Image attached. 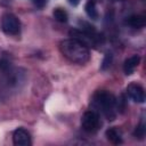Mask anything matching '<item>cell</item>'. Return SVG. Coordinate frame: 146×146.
Returning <instances> with one entry per match:
<instances>
[{
	"label": "cell",
	"instance_id": "cell-6",
	"mask_svg": "<svg viewBox=\"0 0 146 146\" xmlns=\"http://www.w3.org/2000/svg\"><path fill=\"white\" fill-rule=\"evenodd\" d=\"M13 143L16 146H30L32 144L31 136L24 128H18L14 131L13 135Z\"/></svg>",
	"mask_w": 146,
	"mask_h": 146
},
{
	"label": "cell",
	"instance_id": "cell-13",
	"mask_svg": "<svg viewBox=\"0 0 146 146\" xmlns=\"http://www.w3.org/2000/svg\"><path fill=\"white\" fill-rule=\"evenodd\" d=\"M52 15H54V18H55L57 22H60V23L67 22L68 16H67V13H66L63 8H56V9L54 10Z\"/></svg>",
	"mask_w": 146,
	"mask_h": 146
},
{
	"label": "cell",
	"instance_id": "cell-2",
	"mask_svg": "<svg viewBox=\"0 0 146 146\" xmlns=\"http://www.w3.org/2000/svg\"><path fill=\"white\" fill-rule=\"evenodd\" d=\"M92 104L106 116L107 120L113 121L116 117V99L111 92L106 90L97 91L94 95Z\"/></svg>",
	"mask_w": 146,
	"mask_h": 146
},
{
	"label": "cell",
	"instance_id": "cell-17",
	"mask_svg": "<svg viewBox=\"0 0 146 146\" xmlns=\"http://www.w3.org/2000/svg\"><path fill=\"white\" fill-rule=\"evenodd\" d=\"M68 2H70L72 6H78L79 2H80V0H68Z\"/></svg>",
	"mask_w": 146,
	"mask_h": 146
},
{
	"label": "cell",
	"instance_id": "cell-12",
	"mask_svg": "<svg viewBox=\"0 0 146 146\" xmlns=\"http://www.w3.org/2000/svg\"><path fill=\"white\" fill-rule=\"evenodd\" d=\"M84 9H86V13L87 15L91 18V19H97L98 18V11H97V8H96V3L92 2V1H88L84 6Z\"/></svg>",
	"mask_w": 146,
	"mask_h": 146
},
{
	"label": "cell",
	"instance_id": "cell-14",
	"mask_svg": "<svg viewBox=\"0 0 146 146\" xmlns=\"http://www.w3.org/2000/svg\"><path fill=\"white\" fill-rule=\"evenodd\" d=\"M133 136L136 137V138H139V139H143L144 138V136H145V124L141 122V123H139L137 127H136V129H135V131H133Z\"/></svg>",
	"mask_w": 146,
	"mask_h": 146
},
{
	"label": "cell",
	"instance_id": "cell-5",
	"mask_svg": "<svg viewBox=\"0 0 146 146\" xmlns=\"http://www.w3.org/2000/svg\"><path fill=\"white\" fill-rule=\"evenodd\" d=\"M2 31L8 35H17L21 32V23L13 14H5L1 19Z\"/></svg>",
	"mask_w": 146,
	"mask_h": 146
},
{
	"label": "cell",
	"instance_id": "cell-16",
	"mask_svg": "<svg viewBox=\"0 0 146 146\" xmlns=\"http://www.w3.org/2000/svg\"><path fill=\"white\" fill-rule=\"evenodd\" d=\"M33 3L38 7V8H43L44 6H46V3H47V0H33Z\"/></svg>",
	"mask_w": 146,
	"mask_h": 146
},
{
	"label": "cell",
	"instance_id": "cell-7",
	"mask_svg": "<svg viewBox=\"0 0 146 146\" xmlns=\"http://www.w3.org/2000/svg\"><path fill=\"white\" fill-rule=\"evenodd\" d=\"M127 92L129 97L136 103H144L145 102V92L144 88L138 83H130L127 87Z\"/></svg>",
	"mask_w": 146,
	"mask_h": 146
},
{
	"label": "cell",
	"instance_id": "cell-1",
	"mask_svg": "<svg viewBox=\"0 0 146 146\" xmlns=\"http://www.w3.org/2000/svg\"><path fill=\"white\" fill-rule=\"evenodd\" d=\"M59 49L64 57L76 64H84L90 57L88 47L72 38L62 41L59 43Z\"/></svg>",
	"mask_w": 146,
	"mask_h": 146
},
{
	"label": "cell",
	"instance_id": "cell-4",
	"mask_svg": "<svg viewBox=\"0 0 146 146\" xmlns=\"http://www.w3.org/2000/svg\"><path fill=\"white\" fill-rule=\"evenodd\" d=\"M70 35L72 39L80 41L81 43H83L87 47H96L103 42V36H94V35L88 34V33H86L81 30H78V29L71 30Z\"/></svg>",
	"mask_w": 146,
	"mask_h": 146
},
{
	"label": "cell",
	"instance_id": "cell-3",
	"mask_svg": "<svg viewBox=\"0 0 146 146\" xmlns=\"http://www.w3.org/2000/svg\"><path fill=\"white\" fill-rule=\"evenodd\" d=\"M81 125H82L83 130H86L88 132H95V131H97L100 128V125H102L99 114L97 112H95V111H88V112H86L82 115Z\"/></svg>",
	"mask_w": 146,
	"mask_h": 146
},
{
	"label": "cell",
	"instance_id": "cell-15",
	"mask_svg": "<svg viewBox=\"0 0 146 146\" xmlns=\"http://www.w3.org/2000/svg\"><path fill=\"white\" fill-rule=\"evenodd\" d=\"M112 58H113V56H112L111 52H107V54L105 55L104 60H103V63H102V70H106L107 67H110V65H111V63H112Z\"/></svg>",
	"mask_w": 146,
	"mask_h": 146
},
{
	"label": "cell",
	"instance_id": "cell-18",
	"mask_svg": "<svg viewBox=\"0 0 146 146\" xmlns=\"http://www.w3.org/2000/svg\"><path fill=\"white\" fill-rule=\"evenodd\" d=\"M90 1H92V2H95V3H96V2H100L102 0H90Z\"/></svg>",
	"mask_w": 146,
	"mask_h": 146
},
{
	"label": "cell",
	"instance_id": "cell-10",
	"mask_svg": "<svg viewBox=\"0 0 146 146\" xmlns=\"http://www.w3.org/2000/svg\"><path fill=\"white\" fill-rule=\"evenodd\" d=\"M106 137L107 139L112 143V144H121L122 143V136H121V132L119 129L116 128H110L106 130Z\"/></svg>",
	"mask_w": 146,
	"mask_h": 146
},
{
	"label": "cell",
	"instance_id": "cell-9",
	"mask_svg": "<svg viewBox=\"0 0 146 146\" xmlns=\"http://www.w3.org/2000/svg\"><path fill=\"white\" fill-rule=\"evenodd\" d=\"M125 24L132 29H141L146 24V18L143 15H131L127 17Z\"/></svg>",
	"mask_w": 146,
	"mask_h": 146
},
{
	"label": "cell",
	"instance_id": "cell-11",
	"mask_svg": "<svg viewBox=\"0 0 146 146\" xmlns=\"http://www.w3.org/2000/svg\"><path fill=\"white\" fill-rule=\"evenodd\" d=\"M79 25H80V27H81V31H83V32H86V33H88V34H91V35H94V36H102V34H99V33L97 32V30L95 29L94 25H90L89 23H87V22H84V21H80V22H79Z\"/></svg>",
	"mask_w": 146,
	"mask_h": 146
},
{
	"label": "cell",
	"instance_id": "cell-8",
	"mask_svg": "<svg viewBox=\"0 0 146 146\" xmlns=\"http://www.w3.org/2000/svg\"><path fill=\"white\" fill-rule=\"evenodd\" d=\"M140 62V57L138 55H132L131 57L127 58L124 60V64H123V71L127 75H130L133 73V71L136 70V67L138 66Z\"/></svg>",
	"mask_w": 146,
	"mask_h": 146
}]
</instances>
